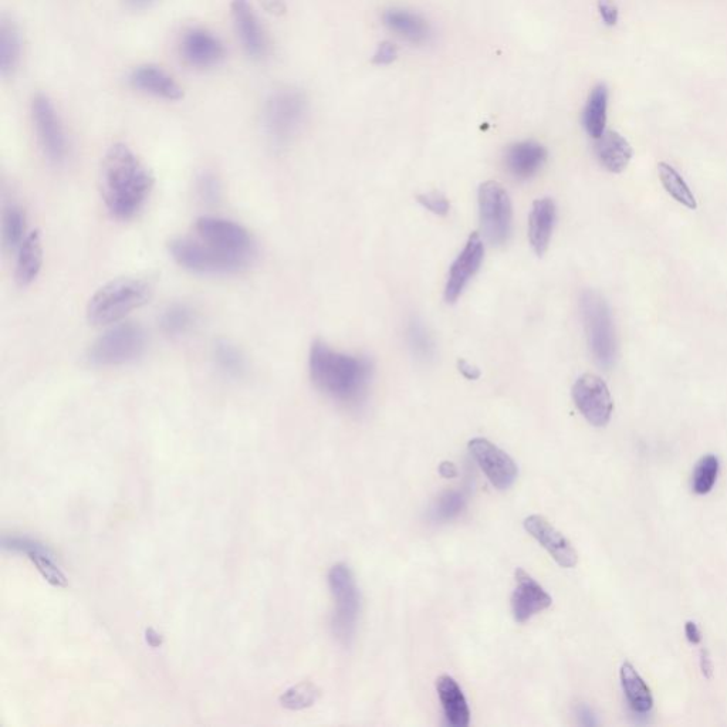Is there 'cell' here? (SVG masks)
I'll use <instances>...</instances> for the list:
<instances>
[{"label": "cell", "mask_w": 727, "mask_h": 727, "mask_svg": "<svg viewBox=\"0 0 727 727\" xmlns=\"http://www.w3.org/2000/svg\"><path fill=\"white\" fill-rule=\"evenodd\" d=\"M155 178L127 144L116 142L101 162L100 191L107 211L118 221H131L150 201Z\"/></svg>", "instance_id": "6da1fadb"}, {"label": "cell", "mask_w": 727, "mask_h": 727, "mask_svg": "<svg viewBox=\"0 0 727 727\" xmlns=\"http://www.w3.org/2000/svg\"><path fill=\"white\" fill-rule=\"evenodd\" d=\"M309 368L314 387L346 405H358L367 397L374 371L367 357L338 353L320 340L311 346Z\"/></svg>", "instance_id": "7a4b0ae2"}, {"label": "cell", "mask_w": 727, "mask_h": 727, "mask_svg": "<svg viewBox=\"0 0 727 727\" xmlns=\"http://www.w3.org/2000/svg\"><path fill=\"white\" fill-rule=\"evenodd\" d=\"M309 111V97L297 87H282L270 93L262 110L263 133L270 145L283 150L292 144L303 130Z\"/></svg>", "instance_id": "3957f363"}, {"label": "cell", "mask_w": 727, "mask_h": 727, "mask_svg": "<svg viewBox=\"0 0 727 727\" xmlns=\"http://www.w3.org/2000/svg\"><path fill=\"white\" fill-rule=\"evenodd\" d=\"M154 286L141 277H118L104 284L91 297L87 306V320L93 326L116 324L131 311L141 309L150 302Z\"/></svg>", "instance_id": "277c9868"}, {"label": "cell", "mask_w": 727, "mask_h": 727, "mask_svg": "<svg viewBox=\"0 0 727 727\" xmlns=\"http://www.w3.org/2000/svg\"><path fill=\"white\" fill-rule=\"evenodd\" d=\"M168 250L179 266L196 275H236L248 269L252 263V260L222 252L196 236L174 238L169 242Z\"/></svg>", "instance_id": "5b68a950"}, {"label": "cell", "mask_w": 727, "mask_h": 727, "mask_svg": "<svg viewBox=\"0 0 727 727\" xmlns=\"http://www.w3.org/2000/svg\"><path fill=\"white\" fill-rule=\"evenodd\" d=\"M147 346V333L140 324L116 323L91 344L86 360L94 367H118L134 363Z\"/></svg>", "instance_id": "8992f818"}, {"label": "cell", "mask_w": 727, "mask_h": 727, "mask_svg": "<svg viewBox=\"0 0 727 727\" xmlns=\"http://www.w3.org/2000/svg\"><path fill=\"white\" fill-rule=\"evenodd\" d=\"M329 586L334 598L331 630L338 642L350 645L357 632L361 608L360 591L351 568L343 563L331 567Z\"/></svg>", "instance_id": "52a82bcc"}, {"label": "cell", "mask_w": 727, "mask_h": 727, "mask_svg": "<svg viewBox=\"0 0 727 727\" xmlns=\"http://www.w3.org/2000/svg\"><path fill=\"white\" fill-rule=\"evenodd\" d=\"M580 309L594 360L600 367L610 368L617 357V338L610 307L601 294L587 290L581 294Z\"/></svg>", "instance_id": "ba28073f"}, {"label": "cell", "mask_w": 727, "mask_h": 727, "mask_svg": "<svg viewBox=\"0 0 727 727\" xmlns=\"http://www.w3.org/2000/svg\"><path fill=\"white\" fill-rule=\"evenodd\" d=\"M30 116L37 141L47 160L54 165L63 164L69 154V141L62 117L52 101L45 93H36L30 103Z\"/></svg>", "instance_id": "9c48e42d"}, {"label": "cell", "mask_w": 727, "mask_h": 727, "mask_svg": "<svg viewBox=\"0 0 727 727\" xmlns=\"http://www.w3.org/2000/svg\"><path fill=\"white\" fill-rule=\"evenodd\" d=\"M479 212L483 233L492 245H505L512 235L513 209L509 194L499 182L488 181L479 188Z\"/></svg>", "instance_id": "30bf717a"}, {"label": "cell", "mask_w": 727, "mask_h": 727, "mask_svg": "<svg viewBox=\"0 0 727 727\" xmlns=\"http://www.w3.org/2000/svg\"><path fill=\"white\" fill-rule=\"evenodd\" d=\"M194 231L196 238L229 255L252 260L255 258V239L245 226L231 219L219 216H201L196 219Z\"/></svg>", "instance_id": "8fae6325"}, {"label": "cell", "mask_w": 727, "mask_h": 727, "mask_svg": "<svg viewBox=\"0 0 727 727\" xmlns=\"http://www.w3.org/2000/svg\"><path fill=\"white\" fill-rule=\"evenodd\" d=\"M179 54L192 69L209 70L226 59V47L221 37L206 27L195 26L185 30L179 42Z\"/></svg>", "instance_id": "7c38bea8"}, {"label": "cell", "mask_w": 727, "mask_h": 727, "mask_svg": "<svg viewBox=\"0 0 727 727\" xmlns=\"http://www.w3.org/2000/svg\"><path fill=\"white\" fill-rule=\"evenodd\" d=\"M574 404L591 425L601 428L610 422L612 398L607 384L594 374L578 378L573 387Z\"/></svg>", "instance_id": "4fadbf2b"}, {"label": "cell", "mask_w": 727, "mask_h": 727, "mask_svg": "<svg viewBox=\"0 0 727 727\" xmlns=\"http://www.w3.org/2000/svg\"><path fill=\"white\" fill-rule=\"evenodd\" d=\"M469 453L496 489L507 490L515 485L519 469L516 462L499 446L488 439L475 438L469 442Z\"/></svg>", "instance_id": "5bb4252c"}, {"label": "cell", "mask_w": 727, "mask_h": 727, "mask_svg": "<svg viewBox=\"0 0 727 727\" xmlns=\"http://www.w3.org/2000/svg\"><path fill=\"white\" fill-rule=\"evenodd\" d=\"M231 15L236 35L246 54L253 60L265 59L269 54V37L258 13L249 0H232Z\"/></svg>", "instance_id": "9a60e30c"}, {"label": "cell", "mask_w": 727, "mask_h": 727, "mask_svg": "<svg viewBox=\"0 0 727 727\" xmlns=\"http://www.w3.org/2000/svg\"><path fill=\"white\" fill-rule=\"evenodd\" d=\"M3 549L26 556L52 586H67L66 574L63 573L56 554L42 541L26 536H8L3 539Z\"/></svg>", "instance_id": "2e32d148"}, {"label": "cell", "mask_w": 727, "mask_h": 727, "mask_svg": "<svg viewBox=\"0 0 727 727\" xmlns=\"http://www.w3.org/2000/svg\"><path fill=\"white\" fill-rule=\"evenodd\" d=\"M483 256H485L483 240L480 239L478 233H473L449 270L448 282L445 287L446 303H455L462 296L463 290L466 289L470 280L479 272Z\"/></svg>", "instance_id": "e0dca14e"}, {"label": "cell", "mask_w": 727, "mask_h": 727, "mask_svg": "<svg viewBox=\"0 0 727 727\" xmlns=\"http://www.w3.org/2000/svg\"><path fill=\"white\" fill-rule=\"evenodd\" d=\"M524 529L543 547L560 567L577 566L578 554L570 540L543 516L532 515L524 520Z\"/></svg>", "instance_id": "ac0fdd59"}, {"label": "cell", "mask_w": 727, "mask_h": 727, "mask_svg": "<svg viewBox=\"0 0 727 727\" xmlns=\"http://www.w3.org/2000/svg\"><path fill=\"white\" fill-rule=\"evenodd\" d=\"M516 588L512 595L513 618L519 624L532 620L553 604V598L523 568L515 573Z\"/></svg>", "instance_id": "d6986e66"}, {"label": "cell", "mask_w": 727, "mask_h": 727, "mask_svg": "<svg viewBox=\"0 0 727 727\" xmlns=\"http://www.w3.org/2000/svg\"><path fill=\"white\" fill-rule=\"evenodd\" d=\"M128 84L134 90L165 101H181L185 91L177 79L157 64H140L128 74Z\"/></svg>", "instance_id": "ffe728a7"}, {"label": "cell", "mask_w": 727, "mask_h": 727, "mask_svg": "<svg viewBox=\"0 0 727 727\" xmlns=\"http://www.w3.org/2000/svg\"><path fill=\"white\" fill-rule=\"evenodd\" d=\"M382 22L390 32L399 39L414 46L428 45L434 36L428 20L417 12L404 8L387 9L382 15Z\"/></svg>", "instance_id": "44dd1931"}, {"label": "cell", "mask_w": 727, "mask_h": 727, "mask_svg": "<svg viewBox=\"0 0 727 727\" xmlns=\"http://www.w3.org/2000/svg\"><path fill=\"white\" fill-rule=\"evenodd\" d=\"M549 157L546 147L533 140L519 141L510 145L505 154L507 172L519 181L532 179L539 174Z\"/></svg>", "instance_id": "7402d4cb"}, {"label": "cell", "mask_w": 727, "mask_h": 727, "mask_svg": "<svg viewBox=\"0 0 727 727\" xmlns=\"http://www.w3.org/2000/svg\"><path fill=\"white\" fill-rule=\"evenodd\" d=\"M556 221L557 209L553 199H537L533 204L529 218L530 245H532L537 256H543L549 249Z\"/></svg>", "instance_id": "603a6c76"}, {"label": "cell", "mask_w": 727, "mask_h": 727, "mask_svg": "<svg viewBox=\"0 0 727 727\" xmlns=\"http://www.w3.org/2000/svg\"><path fill=\"white\" fill-rule=\"evenodd\" d=\"M23 36L18 23L8 16L0 20V73L5 80L15 76L22 63Z\"/></svg>", "instance_id": "cb8c5ba5"}, {"label": "cell", "mask_w": 727, "mask_h": 727, "mask_svg": "<svg viewBox=\"0 0 727 727\" xmlns=\"http://www.w3.org/2000/svg\"><path fill=\"white\" fill-rule=\"evenodd\" d=\"M439 701L444 709L445 718L453 727H468L470 723V709L468 701L458 682L449 675H442L436 681Z\"/></svg>", "instance_id": "d4e9b609"}, {"label": "cell", "mask_w": 727, "mask_h": 727, "mask_svg": "<svg viewBox=\"0 0 727 727\" xmlns=\"http://www.w3.org/2000/svg\"><path fill=\"white\" fill-rule=\"evenodd\" d=\"M630 142L617 131H605L595 142V155L598 161L612 174H621L632 158Z\"/></svg>", "instance_id": "484cf974"}, {"label": "cell", "mask_w": 727, "mask_h": 727, "mask_svg": "<svg viewBox=\"0 0 727 727\" xmlns=\"http://www.w3.org/2000/svg\"><path fill=\"white\" fill-rule=\"evenodd\" d=\"M43 266L42 236L39 231L30 232L25 242L18 249L15 279L20 287L30 286L36 282Z\"/></svg>", "instance_id": "4316f807"}, {"label": "cell", "mask_w": 727, "mask_h": 727, "mask_svg": "<svg viewBox=\"0 0 727 727\" xmlns=\"http://www.w3.org/2000/svg\"><path fill=\"white\" fill-rule=\"evenodd\" d=\"M622 691L628 705L635 713H648L654 706V696L637 669L630 662H624L620 669Z\"/></svg>", "instance_id": "83f0119b"}, {"label": "cell", "mask_w": 727, "mask_h": 727, "mask_svg": "<svg viewBox=\"0 0 727 727\" xmlns=\"http://www.w3.org/2000/svg\"><path fill=\"white\" fill-rule=\"evenodd\" d=\"M608 101H610V91L605 84H597L591 90L590 96L583 111L584 130L594 140L600 138L605 133L607 127Z\"/></svg>", "instance_id": "f1b7e54d"}, {"label": "cell", "mask_w": 727, "mask_h": 727, "mask_svg": "<svg viewBox=\"0 0 727 727\" xmlns=\"http://www.w3.org/2000/svg\"><path fill=\"white\" fill-rule=\"evenodd\" d=\"M26 238V212L16 204L6 206L2 216L3 246L9 252H15Z\"/></svg>", "instance_id": "f546056e"}, {"label": "cell", "mask_w": 727, "mask_h": 727, "mask_svg": "<svg viewBox=\"0 0 727 727\" xmlns=\"http://www.w3.org/2000/svg\"><path fill=\"white\" fill-rule=\"evenodd\" d=\"M213 360L219 370L229 377L239 378L246 373V358L238 346L228 340L216 341L213 346Z\"/></svg>", "instance_id": "4dcf8cb0"}, {"label": "cell", "mask_w": 727, "mask_h": 727, "mask_svg": "<svg viewBox=\"0 0 727 727\" xmlns=\"http://www.w3.org/2000/svg\"><path fill=\"white\" fill-rule=\"evenodd\" d=\"M196 323V314L187 304H172L162 313L161 329L169 337H181L192 330Z\"/></svg>", "instance_id": "1f68e13d"}, {"label": "cell", "mask_w": 727, "mask_h": 727, "mask_svg": "<svg viewBox=\"0 0 727 727\" xmlns=\"http://www.w3.org/2000/svg\"><path fill=\"white\" fill-rule=\"evenodd\" d=\"M659 179H661L662 185H664L665 191L668 192L675 201L679 204L685 205L686 208L696 209L695 195L692 194L691 188L686 184L685 179L679 175L674 167L661 162L658 165Z\"/></svg>", "instance_id": "d6a6232c"}, {"label": "cell", "mask_w": 727, "mask_h": 727, "mask_svg": "<svg viewBox=\"0 0 727 727\" xmlns=\"http://www.w3.org/2000/svg\"><path fill=\"white\" fill-rule=\"evenodd\" d=\"M409 350L419 361H431L435 357V343L429 330L421 320L412 319L409 321L407 330Z\"/></svg>", "instance_id": "836d02e7"}, {"label": "cell", "mask_w": 727, "mask_h": 727, "mask_svg": "<svg viewBox=\"0 0 727 727\" xmlns=\"http://www.w3.org/2000/svg\"><path fill=\"white\" fill-rule=\"evenodd\" d=\"M466 503H468L466 490H449L436 500L431 510L432 519L435 522H451L461 515Z\"/></svg>", "instance_id": "e575fe53"}, {"label": "cell", "mask_w": 727, "mask_h": 727, "mask_svg": "<svg viewBox=\"0 0 727 727\" xmlns=\"http://www.w3.org/2000/svg\"><path fill=\"white\" fill-rule=\"evenodd\" d=\"M719 475V459L715 455L703 456L693 472L692 488L696 495H708Z\"/></svg>", "instance_id": "d590c367"}, {"label": "cell", "mask_w": 727, "mask_h": 727, "mask_svg": "<svg viewBox=\"0 0 727 727\" xmlns=\"http://www.w3.org/2000/svg\"><path fill=\"white\" fill-rule=\"evenodd\" d=\"M319 691L311 683L303 682L283 693L280 703L287 709L300 710L309 708L317 701Z\"/></svg>", "instance_id": "8d00e7d4"}, {"label": "cell", "mask_w": 727, "mask_h": 727, "mask_svg": "<svg viewBox=\"0 0 727 727\" xmlns=\"http://www.w3.org/2000/svg\"><path fill=\"white\" fill-rule=\"evenodd\" d=\"M196 189L201 199H204L208 204H215L219 198H221V184L219 179L216 178L212 172H202L196 181Z\"/></svg>", "instance_id": "74e56055"}, {"label": "cell", "mask_w": 727, "mask_h": 727, "mask_svg": "<svg viewBox=\"0 0 727 727\" xmlns=\"http://www.w3.org/2000/svg\"><path fill=\"white\" fill-rule=\"evenodd\" d=\"M419 204L428 209L429 212L435 213L438 216L448 215L451 204H449L448 198L441 192H429V194H422L418 196Z\"/></svg>", "instance_id": "f35d334b"}, {"label": "cell", "mask_w": 727, "mask_h": 727, "mask_svg": "<svg viewBox=\"0 0 727 727\" xmlns=\"http://www.w3.org/2000/svg\"><path fill=\"white\" fill-rule=\"evenodd\" d=\"M398 59L397 46L391 42H382L378 45L373 56V63L377 66H390Z\"/></svg>", "instance_id": "ab89813d"}, {"label": "cell", "mask_w": 727, "mask_h": 727, "mask_svg": "<svg viewBox=\"0 0 727 727\" xmlns=\"http://www.w3.org/2000/svg\"><path fill=\"white\" fill-rule=\"evenodd\" d=\"M598 13L607 26H617L620 20V10L614 0H598Z\"/></svg>", "instance_id": "60d3db41"}, {"label": "cell", "mask_w": 727, "mask_h": 727, "mask_svg": "<svg viewBox=\"0 0 727 727\" xmlns=\"http://www.w3.org/2000/svg\"><path fill=\"white\" fill-rule=\"evenodd\" d=\"M685 635L686 639L691 642L692 645H698L702 642V632L699 630L698 624L693 621H688L685 624Z\"/></svg>", "instance_id": "b9f144b4"}, {"label": "cell", "mask_w": 727, "mask_h": 727, "mask_svg": "<svg viewBox=\"0 0 727 727\" xmlns=\"http://www.w3.org/2000/svg\"><path fill=\"white\" fill-rule=\"evenodd\" d=\"M263 8L273 15H283L286 12L284 0H262Z\"/></svg>", "instance_id": "7bdbcfd3"}, {"label": "cell", "mask_w": 727, "mask_h": 727, "mask_svg": "<svg viewBox=\"0 0 727 727\" xmlns=\"http://www.w3.org/2000/svg\"><path fill=\"white\" fill-rule=\"evenodd\" d=\"M459 371L463 374V377L468 378V380H478L480 377V371L478 368L475 367V365L469 364L468 361L461 360L459 361Z\"/></svg>", "instance_id": "ee69618b"}, {"label": "cell", "mask_w": 727, "mask_h": 727, "mask_svg": "<svg viewBox=\"0 0 727 727\" xmlns=\"http://www.w3.org/2000/svg\"><path fill=\"white\" fill-rule=\"evenodd\" d=\"M701 671L705 678H712L713 675V664L712 659L709 657V652L706 649H702L701 652Z\"/></svg>", "instance_id": "f6af8a7d"}, {"label": "cell", "mask_w": 727, "mask_h": 727, "mask_svg": "<svg viewBox=\"0 0 727 727\" xmlns=\"http://www.w3.org/2000/svg\"><path fill=\"white\" fill-rule=\"evenodd\" d=\"M439 473H441L442 478H456V475H458V469H456V466L453 465L452 462L445 461L441 463V466H439Z\"/></svg>", "instance_id": "bcb514c9"}, {"label": "cell", "mask_w": 727, "mask_h": 727, "mask_svg": "<svg viewBox=\"0 0 727 727\" xmlns=\"http://www.w3.org/2000/svg\"><path fill=\"white\" fill-rule=\"evenodd\" d=\"M124 2L128 8L140 10L150 8L152 3L157 2V0H124Z\"/></svg>", "instance_id": "7dc6e473"}, {"label": "cell", "mask_w": 727, "mask_h": 727, "mask_svg": "<svg viewBox=\"0 0 727 727\" xmlns=\"http://www.w3.org/2000/svg\"><path fill=\"white\" fill-rule=\"evenodd\" d=\"M578 718L581 719V722L584 723V725H595V718L593 715V712H591L588 708H580L578 709Z\"/></svg>", "instance_id": "c3c4849f"}]
</instances>
